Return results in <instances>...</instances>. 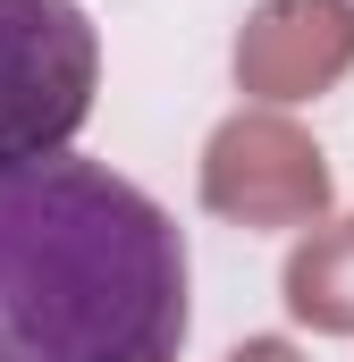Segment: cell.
<instances>
[{
    "label": "cell",
    "instance_id": "277c9868",
    "mask_svg": "<svg viewBox=\"0 0 354 362\" xmlns=\"http://www.w3.org/2000/svg\"><path fill=\"white\" fill-rule=\"evenodd\" d=\"M228 76L253 110H304L354 76V0H253Z\"/></svg>",
    "mask_w": 354,
    "mask_h": 362
},
{
    "label": "cell",
    "instance_id": "3957f363",
    "mask_svg": "<svg viewBox=\"0 0 354 362\" xmlns=\"http://www.w3.org/2000/svg\"><path fill=\"white\" fill-rule=\"evenodd\" d=\"M101 93L85 0H0V160L68 152Z\"/></svg>",
    "mask_w": 354,
    "mask_h": 362
},
{
    "label": "cell",
    "instance_id": "8992f818",
    "mask_svg": "<svg viewBox=\"0 0 354 362\" xmlns=\"http://www.w3.org/2000/svg\"><path fill=\"white\" fill-rule=\"evenodd\" d=\"M228 362H312V354H304L295 337H236V346H228Z\"/></svg>",
    "mask_w": 354,
    "mask_h": 362
},
{
    "label": "cell",
    "instance_id": "5b68a950",
    "mask_svg": "<svg viewBox=\"0 0 354 362\" xmlns=\"http://www.w3.org/2000/svg\"><path fill=\"white\" fill-rule=\"evenodd\" d=\"M278 295H287V320H295V329H312V337H354V211L295 236V253H287V270H278Z\"/></svg>",
    "mask_w": 354,
    "mask_h": 362
},
{
    "label": "cell",
    "instance_id": "7a4b0ae2",
    "mask_svg": "<svg viewBox=\"0 0 354 362\" xmlns=\"http://www.w3.org/2000/svg\"><path fill=\"white\" fill-rule=\"evenodd\" d=\"M194 194L219 228H245V236H304L338 211V177H329L321 135L295 110H253V101L202 135Z\"/></svg>",
    "mask_w": 354,
    "mask_h": 362
},
{
    "label": "cell",
    "instance_id": "6da1fadb",
    "mask_svg": "<svg viewBox=\"0 0 354 362\" xmlns=\"http://www.w3.org/2000/svg\"><path fill=\"white\" fill-rule=\"evenodd\" d=\"M185 228L85 152L0 160V362H177Z\"/></svg>",
    "mask_w": 354,
    "mask_h": 362
}]
</instances>
